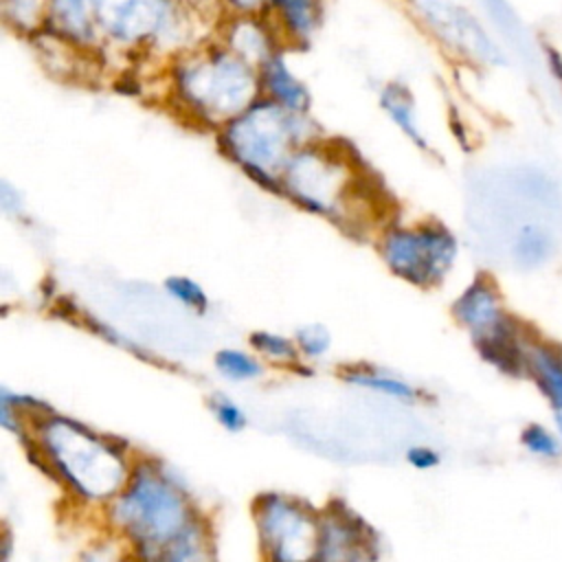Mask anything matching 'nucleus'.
I'll list each match as a JSON object with an SVG mask.
<instances>
[{"label":"nucleus","instance_id":"nucleus-1","mask_svg":"<svg viewBox=\"0 0 562 562\" xmlns=\"http://www.w3.org/2000/svg\"><path fill=\"white\" fill-rule=\"evenodd\" d=\"M24 443L37 465L83 507L105 509L134 465L123 443L48 406L33 415Z\"/></svg>","mask_w":562,"mask_h":562},{"label":"nucleus","instance_id":"nucleus-2","mask_svg":"<svg viewBox=\"0 0 562 562\" xmlns=\"http://www.w3.org/2000/svg\"><path fill=\"white\" fill-rule=\"evenodd\" d=\"M103 518L138 562H154L202 520L184 485L154 459H134L127 483L103 509Z\"/></svg>","mask_w":562,"mask_h":562},{"label":"nucleus","instance_id":"nucleus-3","mask_svg":"<svg viewBox=\"0 0 562 562\" xmlns=\"http://www.w3.org/2000/svg\"><path fill=\"white\" fill-rule=\"evenodd\" d=\"M171 90L178 108L193 121L222 130L261 97V79L259 68L222 44L180 57Z\"/></svg>","mask_w":562,"mask_h":562},{"label":"nucleus","instance_id":"nucleus-4","mask_svg":"<svg viewBox=\"0 0 562 562\" xmlns=\"http://www.w3.org/2000/svg\"><path fill=\"white\" fill-rule=\"evenodd\" d=\"M312 138L305 114L259 97L220 130L224 154L257 184L279 193V180L292 154Z\"/></svg>","mask_w":562,"mask_h":562},{"label":"nucleus","instance_id":"nucleus-5","mask_svg":"<svg viewBox=\"0 0 562 562\" xmlns=\"http://www.w3.org/2000/svg\"><path fill=\"white\" fill-rule=\"evenodd\" d=\"M279 193L331 222H351L349 209L358 195L356 171L345 156L310 140L285 165Z\"/></svg>","mask_w":562,"mask_h":562},{"label":"nucleus","instance_id":"nucleus-6","mask_svg":"<svg viewBox=\"0 0 562 562\" xmlns=\"http://www.w3.org/2000/svg\"><path fill=\"white\" fill-rule=\"evenodd\" d=\"M261 562H318L321 512L303 498L266 492L252 505Z\"/></svg>","mask_w":562,"mask_h":562},{"label":"nucleus","instance_id":"nucleus-7","mask_svg":"<svg viewBox=\"0 0 562 562\" xmlns=\"http://www.w3.org/2000/svg\"><path fill=\"white\" fill-rule=\"evenodd\" d=\"M380 255L395 277L417 288H435L450 274L459 241L439 222L391 226L380 237Z\"/></svg>","mask_w":562,"mask_h":562},{"label":"nucleus","instance_id":"nucleus-8","mask_svg":"<svg viewBox=\"0 0 562 562\" xmlns=\"http://www.w3.org/2000/svg\"><path fill=\"white\" fill-rule=\"evenodd\" d=\"M97 35L123 46H149L176 24V0H92Z\"/></svg>","mask_w":562,"mask_h":562},{"label":"nucleus","instance_id":"nucleus-9","mask_svg":"<svg viewBox=\"0 0 562 562\" xmlns=\"http://www.w3.org/2000/svg\"><path fill=\"white\" fill-rule=\"evenodd\" d=\"M417 4L437 37L443 40L454 53L481 64L503 61V50L468 9L446 0H419Z\"/></svg>","mask_w":562,"mask_h":562},{"label":"nucleus","instance_id":"nucleus-10","mask_svg":"<svg viewBox=\"0 0 562 562\" xmlns=\"http://www.w3.org/2000/svg\"><path fill=\"white\" fill-rule=\"evenodd\" d=\"M452 314L470 331L476 347L518 331V323L505 312L496 285L485 277L463 288L452 303Z\"/></svg>","mask_w":562,"mask_h":562},{"label":"nucleus","instance_id":"nucleus-11","mask_svg":"<svg viewBox=\"0 0 562 562\" xmlns=\"http://www.w3.org/2000/svg\"><path fill=\"white\" fill-rule=\"evenodd\" d=\"M371 536L367 525L347 507L321 512V560L318 562H367Z\"/></svg>","mask_w":562,"mask_h":562},{"label":"nucleus","instance_id":"nucleus-12","mask_svg":"<svg viewBox=\"0 0 562 562\" xmlns=\"http://www.w3.org/2000/svg\"><path fill=\"white\" fill-rule=\"evenodd\" d=\"M277 44L279 37L274 29L259 13L233 15V20L226 22L224 46L255 68H261V64L279 50Z\"/></svg>","mask_w":562,"mask_h":562},{"label":"nucleus","instance_id":"nucleus-13","mask_svg":"<svg viewBox=\"0 0 562 562\" xmlns=\"http://www.w3.org/2000/svg\"><path fill=\"white\" fill-rule=\"evenodd\" d=\"M42 22L50 35L77 46L92 44L97 35L92 0H46Z\"/></svg>","mask_w":562,"mask_h":562},{"label":"nucleus","instance_id":"nucleus-14","mask_svg":"<svg viewBox=\"0 0 562 562\" xmlns=\"http://www.w3.org/2000/svg\"><path fill=\"white\" fill-rule=\"evenodd\" d=\"M259 79H261V94L272 99L274 103L299 112L307 114L312 97L307 86L292 72L288 59L283 57L281 50L270 55L261 68H259Z\"/></svg>","mask_w":562,"mask_h":562},{"label":"nucleus","instance_id":"nucleus-15","mask_svg":"<svg viewBox=\"0 0 562 562\" xmlns=\"http://www.w3.org/2000/svg\"><path fill=\"white\" fill-rule=\"evenodd\" d=\"M525 373L531 375L555 419V430L562 435V349L544 342H529Z\"/></svg>","mask_w":562,"mask_h":562},{"label":"nucleus","instance_id":"nucleus-16","mask_svg":"<svg viewBox=\"0 0 562 562\" xmlns=\"http://www.w3.org/2000/svg\"><path fill=\"white\" fill-rule=\"evenodd\" d=\"M266 11L274 15L283 40L305 44L321 22V0H263Z\"/></svg>","mask_w":562,"mask_h":562},{"label":"nucleus","instance_id":"nucleus-17","mask_svg":"<svg viewBox=\"0 0 562 562\" xmlns=\"http://www.w3.org/2000/svg\"><path fill=\"white\" fill-rule=\"evenodd\" d=\"M380 105L389 114V119L397 125V130L417 147L428 149V138L422 130L415 99L402 83H386L380 92Z\"/></svg>","mask_w":562,"mask_h":562},{"label":"nucleus","instance_id":"nucleus-18","mask_svg":"<svg viewBox=\"0 0 562 562\" xmlns=\"http://www.w3.org/2000/svg\"><path fill=\"white\" fill-rule=\"evenodd\" d=\"M342 380L358 386V389H367L373 393H380L382 397L395 400V402H415L419 397L417 389L393 373H386L382 369L375 367H347L342 371Z\"/></svg>","mask_w":562,"mask_h":562},{"label":"nucleus","instance_id":"nucleus-19","mask_svg":"<svg viewBox=\"0 0 562 562\" xmlns=\"http://www.w3.org/2000/svg\"><path fill=\"white\" fill-rule=\"evenodd\" d=\"M154 562H217L209 525L206 520H198L182 538L169 544Z\"/></svg>","mask_w":562,"mask_h":562},{"label":"nucleus","instance_id":"nucleus-20","mask_svg":"<svg viewBox=\"0 0 562 562\" xmlns=\"http://www.w3.org/2000/svg\"><path fill=\"white\" fill-rule=\"evenodd\" d=\"M551 233L540 224H525L514 239V257L525 268H536L551 257Z\"/></svg>","mask_w":562,"mask_h":562},{"label":"nucleus","instance_id":"nucleus-21","mask_svg":"<svg viewBox=\"0 0 562 562\" xmlns=\"http://www.w3.org/2000/svg\"><path fill=\"white\" fill-rule=\"evenodd\" d=\"M213 364L217 373L231 382H250L263 373L261 358L257 353H250L237 347H224L215 351Z\"/></svg>","mask_w":562,"mask_h":562},{"label":"nucleus","instance_id":"nucleus-22","mask_svg":"<svg viewBox=\"0 0 562 562\" xmlns=\"http://www.w3.org/2000/svg\"><path fill=\"white\" fill-rule=\"evenodd\" d=\"M248 342H250V349L259 358H263V360H268L272 364L296 367L299 358H303L299 347H296V340L288 338L283 334H277V331H266V329L252 331Z\"/></svg>","mask_w":562,"mask_h":562},{"label":"nucleus","instance_id":"nucleus-23","mask_svg":"<svg viewBox=\"0 0 562 562\" xmlns=\"http://www.w3.org/2000/svg\"><path fill=\"white\" fill-rule=\"evenodd\" d=\"M165 292L189 312H195V314L209 312V296H206L204 288L191 277H184V274L167 277Z\"/></svg>","mask_w":562,"mask_h":562},{"label":"nucleus","instance_id":"nucleus-24","mask_svg":"<svg viewBox=\"0 0 562 562\" xmlns=\"http://www.w3.org/2000/svg\"><path fill=\"white\" fill-rule=\"evenodd\" d=\"M520 441L529 454L540 459H558L562 454V435L542 424H529L522 430Z\"/></svg>","mask_w":562,"mask_h":562},{"label":"nucleus","instance_id":"nucleus-25","mask_svg":"<svg viewBox=\"0 0 562 562\" xmlns=\"http://www.w3.org/2000/svg\"><path fill=\"white\" fill-rule=\"evenodd\" d=\"M132 553L121 538L108 531V536L92 540L88 547L81 549L75 562H130Z\"/></svg>","mask_w":562,"mask_h":562},{"label":"nucleus","instance_id":"nucleus-26","mask_svg":"<svg viewBox=\"0 0 562 562\" xmlns=\"http://www.w3.org/2000/svg\"><path fill=\"white\" fill-rule=\"evenodd\" d=\"M294 340H296V347H299L301 356L310 358V360L323 358L331 347L329 331L318 323H307V325L299 327L296 334H294Z\"/></svg>","mask_w":562,"mask_h":562},{"label":"nucleus","instance_id":"nucleus-27","mask_svg":"<svg viewBox=\"0 0 562 562\" xmlns=\"http://www.w3.org/2000/svg\"><path fill=\"white\" fill-rule=\"evenodd\" d=\"M209 408H211L213 417L217 419V424H220L224 430H228V432H239V430H244V426L248 424V417H246L244 408H241L237 402H233L231 397L222 395V393L211 395Z\"/></svg>","mask_w":562,"mask_h":562},{"label":"nucleus","instance_id":"nucleus-28","mask_svg":"<svg viewBox=\"0 0 562 562\" xmlns=\"http://www.w3.org/2000/svg\"><path fill=\"white\" fill-rule=\"evenodd\" d=\"M406 461L411 468L415 470H435L439 463H441V454L432 448V446H426V443H413L406 448Z\"/></svg>","mask_w":562,"mask_h":562},{"label":"nucleus","instance_id":"nucleus-29","mask_svg":"<svg viewBox=\"0 0 562 562\" xmlns=\"http://www.w3.org/2000/svg\"><path fill=\"white\" fill-rule=\"evenodd\" d=\"M235 15H250V13H261L266 11L263 0H222Z\"/></svg>","mask_w":562,"mask_h":562},{"label":"nucleus","instance_id":"nucleus-30","mask_svg":"<svg viewBox=\"0 0 562 562\" xmlns=\"http://www.w3.org/2000/svg\"><path fill=\"white\" fill-rule=\"evenodd\" d=\"M130 562H138V560H136V558H134V555H132V560H130Z\"/></svg>","mask_w":562,"mask_h":562},{"label":"nucleus","instance_id":"nucleus-31","mask_svg":"<svg viewBox=\"0 0 562 562\" xmlns=\"http://www.w3.org/2000/svg\"><path fill=\"white\" fill-rule=\"evenodd\" d=\"M2 562H9V560H7V553H4V560H2Z\"/></svg>","mask_w":562,"mask_h":562}]
</instances>
